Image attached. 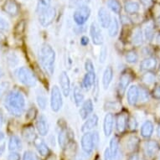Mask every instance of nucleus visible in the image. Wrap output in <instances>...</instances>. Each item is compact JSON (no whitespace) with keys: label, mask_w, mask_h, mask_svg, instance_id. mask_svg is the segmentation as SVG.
I'll use <instances>...</instances> for the list:
<instances>
[{"label":"nucleus","mask_w":160,"mask_h":160,"mask_svg":"<svg viewBox=\"0 0 160 160\" xmlns=\"http://www.w3.org/2000/svg\"><path fill=\"white\" fill-rule=\"evenodd\" d=\"M4 107L8 113L13 117H21L24 114L26 107V101L24 95L18 91L8 92L4 100Z\"/></svg>","instance_id":"nucleus-1"},{"label":"nucleus","mask_w":160,"mask_h":160,"mask_svg":"<svg viewBox=\"0 0 160 160\" xmlns=\"http://www.w3.org/2000/svg\"><path fill=\"white\" fill-rule=\"evenodd\" d=\"M36 102L39 108H40V109H42V110H45L47 106V98L45 97L44 92H39L37 94Z\"/></svg>","instance_id":"nucleus-36"},{"label":"nucleus","mask_w":160,"mask_h":160,"mask_svg":"<svg viewBox=\"0 0 160 160\" xmlns=\"http://www.w3.org/2000/svg\"><path fill=\"white\" fill-rule=\"evenodd\" d=\"M22 135L24 140L28 142H34V140L36 139V134L34 131V128L32 126H26L24 127L23 131H22Z\"/></svg>","instance_id":"nucleus-23"},{"label":"nucleus","mask_w":160,"mask_h":160,"mask_svg":"<svg viewBox=\"0 0 160 160\" xmlns=\"http://www.w3.org/2000/svg\"><path fill=\"white\" fill-rule=\"evenodd\" d=\"M108 58V49L106 46H102L99 55V62L101 64H104Z\"/></svg>","instance_id":"nucleus-42"},{"label":"nucleus","mask_w":160,"mask_h":160,"mask_svg":"<svg viewBox=\"0 0 160 160\" xmlns=\"http://www.w3.org/2000/svg\"><path fill=\"white\" fill-rule=\"evenodd\" d=\"M51 4V0H38L36 6V13L38 14L42 13L45 10H47L48 8H50Z\"/></svg>","instance_id":"nucleus-32"},{"label":"nucleus","mask_w":160,"mask_h":160,"mask_svg":"<svg viewBox=\"0 0 160 160\" xmlns=\"http://www.w3.org/2000/svg\"><path fill=\"white\" fill-rule=\"evenodd\" d=\"M21 157L18 152H11L8 156L7 160H20Z\"/></svg>","instance_id":"nucleus-48"},{"label":"nucleus","mask_w":160,"mask_h":160,"mask_svg":"<svg viewBox=\"0 0 160 160\" xmlns=\"http://www.w3.org/2000/svg\"><path fill=\"white\" fill-rule=\"evenodd\" d=\"M112 156L115 158L118 157V150H119V145H118V140L116 137H113L110 141V148H109Z\"/></svg>","instance_id":"nucleus-34"},{"label":"nucleus","mask_w":160,"mask_h":160,"mask_svg":"<svg viewBox=\"0 0 160 160\" xmlns=\"http://www.w3.org/2000/svg\"><path fill=\"white\" fill-rule=\"evenodd\" d=\"M88 43H89V39H88V37L82 36V38H81V45H83V46H86V45H88Z\"/></svg>","instance_id":"nucleus-53"},{"label":"nucleus","mask_w":160,"mask_h":160,"mask_svg":"<svg viewBox=\"0 0 160 160\" xmlns=\"http://www.w3.org/2000/svg\"><path fill=\"white\" fill-rule=\"evenodd\" d=\"M93 109H94V105H93V102H92V100L88 99L87 100V101L83 102H82V108H81L80 112H79L81 118H82L83 120L87 119V118L92 113Z\"/></svg>","instance_id":"nucleus-14"},{"label":"nucleus","mask_w":160,"mask_h":160,"mask_svg":"<svg viewBox=\"0 0 160 160\" xmlns=\"http://www.w3.org/2000/svg\"><path fill=\"white\" fill-rule=\"evenodd\" d=\"M160 149L159 144L155 141H148L143 146V152L148 158H152L157 154Z\"/></svg>","instance_id":"nucleus-11"},{"label":"nucleus","mask_w":160,"mask_h":160,"mask_svg":"<svg viewBox=\"0 0 160 160\" xmlns=\"http://www.w3.org/2000/svg\"><path fill=\"white\" fill-rule=\"evenodd\" d=\"M97 124H98V117L96 114H93L82 125V131L83 132H90L92 129H94L97 126Z\"/></svg>","instance_id":"nucleus-19"},{"label":"nucleus","mask_w":160,"mask_h":160,"mask_svg":"<svg viewBox=\"0 0 160 160\" xmlns=\"http://www.w3.org/2000/svg\"><path fill=\"white\" fill-rule=\"evenodd\" d=\"M108 6L115 13H120L122 10V6L118 0H108Z\"/></svg>","instance_id":"nucleus-37"},{"label":"nucleus","mask_w":160,"mask_h":160,"mask_svg":"<svg viewBox=\"0 0 160 160\" xmlns=\"http://www.w3.org/2000/svg\"><path fill=\"white\" fill-rule=\"evenodd\" d=\"M146 38L147 40H152L154 35V31H153V26L152 24H148V26H146L144 30V34H143Z\"/></svg>","instance_id":"nucleus-40"},{"label":"nucleus","mask_w":160,"mask_h":160,"mask_svg":"<svg viewBox=\"0 0 160 160\" xmlns=\"http://www.w3.org/2000/svg\"><path fill=\"white\" fill-rule=\"evenodd\" d=\"M98 20H99V24L101 27H102L104 29H108L112 21V16H111L109 11L106 8H99L98 10Z\"/></svg>","instance_id":"nucleus-10"},{"label":"nucleus","mask_w":160,"mask_h":160,"mask_svg":"<svg viewBox=\"0 0 160 160\" xmlns=\"http://www.w3.org/2000/svg\"><path fill=\"white\" fill-rule=\"evenodd\" d=\"M152 96L156 99H160V86H157L152 91Z\"/></svg>","instance_id":"nucleus-51"},{"label":"nucleus","mask_w":160,"mask_h":160,"mask_svg":"<svg viewBox=\"0 0 160 160\" xmlns=\"http://www.w3.org/2000/svg\"><path fill=\"white\" fill-rule=\"evenodd\" d=\"M96 82V74L95 72H87L82 80V86L86 91H90Z\"/></svg>","instance_id":"nucleus-18"},{"label":"nucleus","mask_w":160,"mask_h":160,"mask_svg":"<svg viewBox=\"0 0 160 160\" xmlns=\"http://www.w3.org/2000/svg\"><path fill=\"white\" fill-rule=\"evenodd\" d=\"M85 69L87 72H95L94 65L90 59H87V61L85 62Z\"/></svg>","instance_id":"nucleus-44"},{"label":"nucleus","mask_w":160,"mask_h":160,"mask_svg":"<svg viewBox=\"0 0 160 160\" xmlns=\"http://www.w3.org/2000/svg\"><path fill=\"white\" fill-rule=\"evenodd\" d=\"M59 82H60L62 94L65 97H68L71 92V81L66 71H62L61 73L59 76Z\"/></svg>","instance_id":"nucleus-9"},{"label":"nucleus","mask_w":160,"mask_h":160,"mask_svg":"<svg viewBox=\"0 0 160 160\" xmlns=\"http://www.w3.org/2000/svg\"><path fill=\"white\" fill-rule=\"evenodd\" d=\"M39 60L40 65L50 76L55 71V52L49 44H43L39 51Z\"/></svg>","instance_id":"nucleus-2"},{"label":"nucleus","mask_w":160,"mask_h":160,"mask_svg":"<svg viewBox=\"0 0 160 160\" xmlns=\"http://www.w3.org/2000/svg\"><path fill=\"white\" fill-rule=\"evenodd\" d=\"M156 24H157V26L160 28V15L158 16L157 19H156Z\"/></svg>","instance_id":"nucleus-57"},{"label":"nucleus","mask_w":160,"mask_h":160,"mask_svg":"<svg viewBox=\"0 0 160 160\" xmlns=\"http://www.w3.org/2000/svg\"><path fill=\"white\" fill-rule=\"evenodd\" d=\"M90 35L92 38V43L96 45H102L104 42V37L99 25L93 22L90 26Z\"/></svg>","instance_id":"nucleus-7"},{"label":"nucleus","mask_w":160,"mask_h":160,"mask_svg":"<svg viewBox=\"0 0 160 160\" xmlns=\"http://www.w3.org/2000/svg\"><path fill=\"white\" fill-rule=\"evenodd\" d=\"M139 88L137 86H131L128 90L127 93V100L129 105L134 106L138 101Z\"/></svg>","instance_id":"nucleus-16"},{"label":"nucleus","mask_w":160,"mask_h":160,"mask_svg":"<svg viewBox=\"0 0 160 160\" xmlns=\"http://www.w3.org/2000/svg\"><path fill=\"white\" fill-rule=\"evenodd\" d=\"M143 39H144V36L142 34V29L140 28H137V29H134L131 38L132 44L135 46H139L143 43Z\"/></svg>","instance_id":"nucleus-25"},{"label":"nucleus","mask_w":160,"mask_h":160,"mask_svg":"<svg viewBox=\"0 0 160 160\" xmlns=\"http://www.w3.org/2000/svg\"><path fill=\"white\" fill-rule=\"evenodd\" d=\"M139 139L136 136H131L129 137L127 139L126 142V149L128 152H132L136 149L138 145Z\"/></svg>","instance_id":"nucleus-33"},{"label":"nucleus","mask_w":160,"mask_h":160,"mask_svg":"<svg viewBox=\"0 0 160 160\" xmlns=\"http://www.w3.org/2000/svg\"><path fill=\"white\" fill-rule=\"evenodd\" d=\"M34 146L36 148L37 151L39 152V153L41 156H48L49 153H50V149H49V148H48L47 144L45 143L43 140H39V139H35L34 140Z\"/></svg>","instance_id":"nucleus-26"},{"label":"nucleus","mask_w":160,"mask_h":160,"mask_svg":"<svg viewBox=\"0 0 160 160\" xmlns=\"http://www.w3.org/2000/svg\"><path fill=\"white\" fill-rule=\"evenodd\" d=\"M23 160H39L38 156L32 151H26L24 152Z\"/></svg>","instance_id":"nucleus-43"},{"label":"nucleus","mask_w":160,"mask_h":160,"mask_svg":"<svg viewBox=\"0 0 160 160\" xmlns=\"http://www.w3.org/2000/svg\"><path fill=\"white\" fill-rule=\"evenodd\" d=\"M141 2H142V3L145 6V7L148 8V7L151 6V4H152V0H141Z\"/></svg>","instance_id":"nucleus-54"},{"label":"nucleus","mask_w":160,"mask_h":160,"mask_svg":"<svg viewBox=\"0 0 160 160\" xmlns=\"http://www.w3.org/2000/svg\"><path fill=\"white\" fill-rule=\"evenodd\" d=\"M8 150L10 152H18L22 149V142L20 138L16 135L11 136L8 144Z\"/></svg>","instance_id":"nucleus-21"},{"label":"nucleus","mask_w":160,"mask_h":160,"mask_svg":"<svg viewBox=\"0 0 160 160\" xmlns=\"http://www.w3.org/2000/svg\"><path fill=\"white\" fill-rule=\"evenodd\" d=\"M124 8H125L126 13L129 14H134V13H138L140 10V4L136 1H129L125 3Z\"/></svg>","instance_id":"nucleus-28"},{"label":"nucleus","mask_w":160,"mask_h":160,"mask_svg":"<svg viewBox=\"0 0 160 160\" xmlns=\"http://www.w3.org/2000/svg\"><path fill=\"white\" fill-rule=\"evenodd\" d=\"M3 8L5 13L11 16H16L19 12L18 3L14 0H7L3 5Z\"/></svg>","instance_id":"nucleus-17"},{"label":"nucleus","mask_w":160,"mask_h":160,"mask_svg":"<svg viewBox=\"0 0 160 160\" xmlns=\"http://www.w3.org/2000/svg\"><path fill=\"white\" fill-rule=\"evenodd\" d=\"M157 39V42L158 43V44H160V34L158 35L157 39Z\"/></svg>","instance_id":"nucleus-60"},{"label":"nucleus","mask_w":160,"mask_h":160,"mask_svg":"<svg viewBox=\"0 0 160 160\" xmlns=\"http://www.w3.org/2000/svg\"><path fill=\"white\" fill-rule=\"evenodd\" d=\"M137 125H138V124H137V122L136 120H135V118H132V117L128 118V128L131 129V130L136 129Z\"/></svg>","instance_id":"nucleus-46"},{"label":"nucleus","mask_w":160,"mask_h":160,"mask_svg":"<svg viewBox=\"0 0 160 160\" xmlns=\"http://www.w3.org/2000/svg\"><path fill=\"white\" fill-rule=\"evenodd\" d=\"M91 16V8L87 6H82L76 8L73 13V20L77 25L82 26L85 24Z\"/></svg>","instance_id":"nucleus-6"},{"label":"nucleus","mask_w":160,"mask_h":160,"mask_svg":"<svg viewBox=\"0 0 160 160\" xmlns=\"http://www.w3.org/2000/svg\"><path fill=\"white\" fill-rule=\"evenodd\" d=\"M15 76L20 83L27 87H34L37 83L36 77L28 67H19L15 71Z\"/></svg>","instance_id":"nucleus-3"},{"label":"nucleus","mask_w":160,"mask_h":160,"mask_svg":"<svg viewBox=\"0 0 160 160\" xmlns=\"http://www.w3.org/2000/svg\"><path fill=\"white\" fill-rule=\"evenodd\" d=\"M9 29V24L5 19L0 17V30H8Z\"/></svg>","instance_id":"nucleus-47"},{"label":"nucleus","mask_w":160,"mask_h":160,"mask_svg":"<svg viewBox=\"0 0 160 160\" xmlns=\"http://www.w3.org/2000/svg\"><path fill=\"white\" fill-rule=\"evenodd\" d=\"M125 59H126V61L128 63L135 64L137 63V61L138 60V55L135 51L131 50V51H128L126 55H125Z\"/></svg>","instance_id":"nucleus-38"},{"label":"nucleus","mask_w":160,"mask_h":160,"mask_svg":"<svg viewBox=\"0 0 160 160\" xmlns=\"http://www.w3.org/2000/svg\"><path fill=\"white\" fill-rule=\"evenodd\" d=\"M129 160H138V155L133 154V155H132L131 157H130Z\"/></svg>","instance_id":"nucleus-56"},{"label":"nucleus","mask_w":160,"mask_h":160,"mask_svg":"<svg viewBox=\"0 0 160 160\" xmlns=\"http://www.w3.org/2000/svg\"><path fill=\"white\" fill-rule=\"evenodd\" d=\"M3 138H4V134H3V132L0 131V141H2Z\"/></svg>","instance_id":"nucleus-58"},{"label":"nucleus","mask_w":160,"mask_h":160,"mask_svg":"<svg viewBox=\"0 0 160 160\" xmlns=\"http://www.w3.org/2000/svg\"><path fill=\"white\" fill-rule=\"evenodd\" d=\"M153 132V124L152 122L146 121L141 128V135L145 138H150Z\"/></svg>","instance_id":"nucleus-27"},{"label":"nucleus","mask_w":160,"mask_h":160,"mask_svg":"<svg viewBox=\"0 0 160 160\" xmlns=\"http://www.w3.org/2000/svg\"><path fill=\"white\" fill-rule=\"evenodd\" d=\"M73 98L74 102H75L77 107H80L81 104H82V102H84V94L82 93L81 87H78V86H76V87H74Z\"/></svg>","instance_id":"nucleus-29"},{"label":"nucleus","mask_w":160,"mask_h":160,"mask_svg":"<svg viewBox=\"0 0 160 160\" xmlns=\"http://www.w3.org/2000/svg\"><path fill=\"white\" fill-rule=\"evenodd\" d=\"M63 105L62 92L57 86H53L50 92V108L54 112H58Z\"/></svg>","instance_id":"nucleus-5"},{"label":"nucleus","mask_w":160,"mask_h":160,"mask_svg":"<svg viewBox=\"0 0 160 160\" xmlns=\"http://www.w3.org/2000/svg\"><path fill=\"white\" fill-rule=\"evenodd\" d=\"M128 125V116L125 113L119 114L116 120V128L119 132H122L125 131V129Z\"/></svg>","instance_id":"nucleus-24"},{"label":"nucleus","mask_w":160,"mask_h":160,"mask_svg":"<svg viewBox=\"0 0 160 160\" xmlns=\"http://www.w3.org/2000/svg\"><path fill=\"white\" fill-rule=\"evenodd\" d=\"M114 124V116L112 113H108L104 118L103 122V131L106 137H109L112 132Z\"/></svg>","instance_id":"nucleus-15"},{"label":"nucleus","mask_w":160,"mask_h":160,"mask_svg":"<svg viewBox=\"0 0 160 160\" xmlns=\"http://www.w3.org/2000/svg\"><path fill=\"white\" fill-rule=\"evenodd\" d=\"M104 159L105 160H114V157L112 154L109 148H107L104 151Z\"/></svg>","instance_id":"nucleus-49"},{"label":"nucleus","mask_w":160,"mask_h":160,"mask_svg":"<svg viewBox=\"0 0 160 160\" xmlns=\"http://www.w3.org/2000/svg\"><path fill=\"white\" fill-rule=\"evenodd\" d=\"M131 81V74L128 73V72H124V73L122 74V76L119 78V82H118V94L120 95L121 97L125 93L127 88L128 87V85L130 84Z\"/></svg>","instance_id":"nucleus-12"},{"label":"nucleus","mask_w":160,"mask_h":160,"mask_svg":"<svg viewBox=\"0 0 160 160\" xmlns=\"http://www.w3.org/2000/svg\"><path fill=\"white\" fill-rule=\"evenodd\" d=\"M159 160H160V157H159Z\"/></svg>","instance_id":"nucleus-62"},{"label":"nucleus","mask_w":160,"mask_h":160,"mask_svg":"<svg viewBox=\"0 0 160 160\" xmlns=\"http://www.w3.org/2000/svg\"><path fill=\"white\" fill-rule=\"evenodd\" d=\"M148 92L146 91L145 89H139V97L138 99L140 98V100H142V102H147L148 100Z\"/></svg>","instance_id":"nucleus-45"},{"label":"nucleus","mask_w":160,"mask_h":160,"mask_svg":"<svg viewBox=\"0 0 160 160\" xmlns=\"http://www.w3.org/2000/svg\"><path fill=\"white\" fill-rule=\"evenodd\" d=\"M119 31V23L117 18H112L111 24L108 27V34L110 37H116Z\"/></svg>","instance_id":"nucleus-31"},{"label":"nucleus","mask_w":160,"mask_h":160,"mask_svg":"<svg viewBox=\"0 0 160 160\" xmlns=\"http://www.w3.org/2000/svg\"><path fill=\"white\" fill-rule=\"evenodd\" d=\"M7 63L10 67H14L18 63V59L14 54H9L7 56Z\"/></svg>","instance_id":"nucleus-41"},{"label":"nucleus","mask_w":160,"mask_h":160,"mask_svg":"<svg viewBox=\"0 0 160 160\" xmlns=\"http://www.w3.org/2000/svg\"><path fill=\"white\" fill-rule=\"evenodd\" d=\"M36 129L41 136H46L49 132V122L45 115H39L36 121Z\"/></svg>","instance_id":"nucleus-13"},{"label":"nucleus","mask_w":160,"mask_h":160,"mask_svg":"<svg viewBox=\"0 0 160 160\" xmlns=\"http://www.w3.org/2000/svg\"><path fill=\"white\" fill-rule=\"evenodd\" d=\"M69 139V134L67 129L62 128L59 132V136H58V142L59 144L61 146V148H65L67 145Z\"/></svg>","instance_id":"nucleus-30"},{"label":"nucleus","mask_w":160,"mask_h":160,"mask_svg":"<svg viewBox=\"0 0 160 160\" xmlns=\"http://www.w3.org/2000/svg\"><path fill=\"white\" fill-rule=\"evenodd\" d=\"M2 76H3V71H2V70L0 69V78H1Z\"/></svg>","instance_id":"nucleus-61"},{"label":"nucleus","mask_w":160,"mask_h":160,"mask_svg":"<svg viewBox=\"0 0 160 160\" xmlns=\"http://www.w3.org/2000/svg\"><path fill=\"white\" fill-rule=\"evenodd\" d=\"M81 143H82V150L87 154H90L93 152V150L97 147L99 143V135L97 132H87L82 135Z\"/></svg>","instance_id":"nucleus-4"},{"label":"nucleus","mask_w":160,"mask_h":160,"mask_svg":"<svg viewBox=\"0 0 160 160\" xmlns=\"http://www.w3.org/2000/svg\"><path fill=\"white\" fill-rule=\"evenodd\" d=\"M155 79H156L155 75L153 73H152V72H147V73H145L142 76V82L148 85L152 84L155 82Z\"/></svg>","instance_id":"nucleus-39"},{"label":"nucleus","mask_w":160,"mask_h":160,"mask_svg":"<svg viewBox=\"0 0 160 160\" xmlns=\"http://www.w3.org/2000/svg\"><path fill=\"white\" fill-rule=\"evenodd\" d=\"M55 15H56V11L55 8L50 7L47 10H45V12H43L39 15V24L43 27L50 26L55 20Z\"/></svg>","instance_id":"nucleus-8"},{"label":"nucleus","mask_w":160,"mask_h":160,"mask_svg":"<svg viewBox=\"0 0 160 160\" xmlns=\"http://www.w3.org/2000/svg\"><path fill=\"white\" fill-rule=\"evenodd\" d=\"M5 122V118H4V114H3L2 109H0V128H2L3 125L4 124Z\"/></svg>","instance_id":"nucleus-52"},{"label":"nucleus","mask_w":160,"mask_h":160,"mask_svg":"<svg viewBox=\"0 0 160 160\" xmlns=\"http://www.w3.org/2000/svg\"><path fill=\"white\" fill-rule=\"evenodd\" d=\"M4 150H5V144H3L0 146V156H2V154L4 152Z\"/></svg>","instance_id":"nucleus-55"},{"label":"nucleus","mask_w":160,"mask_h":160,"mask_svg":"<svg viewBox=\"0 0 160 160\" xmlns=\"http://www.w3.org/2000/svg\"><path fill=\"white\" fill-rule=\"evenodd\" d=\"M91 0H69V7L71 8H78L82 6L88 5Z\"/></svg>","instance_id":"nucleus-35"},{"label":"nucleus","mask_w":160,"mask_h":160,"mask_svg":"<svg viewBox=\"0 0 160 160\" xmlns=\"http://www.w3.org/2000/svg\"><path fill=\"white\" fill-rule=\"evenodd\" d=\"M113 79V69L112 66H108L103 72L102 87L104 90H108Z\"/></svg>","instance_id":"nucleus-20"},{"label":"nucleus","mask_w":160,"mask_h":160,"mask_svg":"<svg viewBox=\"0 0 160 160\" xmlns=\"http://www.w3.org/2000/svg\"><path fill=\"white\" fill-rule=\"evenodd\" d=\"M158 61L153 57H149L145 59L140 64V70L141 71H151L156 68Z\"/></svg>","instance_id":"nucleus-22"},{"label":"nucleus","mask_w":160,"mask_h":160,"mask_svg":"<svg viewBox=\"0 0 160 160\" xmlns=\"http://www.w3.org/2000/svg\"><path fill=\"white\" fill-rule=\"evenodd\" d=\"M157 134H158V138H160V125L158 126V128L157 129Z\"/></svg>","instance_id":"nucleus-59"},{"label":"nucleus","mask_w":160,"mask_h":160,"mask_svg":"<svg viewBox=\"0 0 160 160\" xmlns=\"http://www.w3.org/2000/svg\"><path fill=\"white\" fill-rule=\"evenodd\" d=\"M8 87V84L7 82H2L0 83V98L3 97V95L4 94V92L7 91Z\"/></svg>","instance_id":"nucleus-50"}]
</instances>
